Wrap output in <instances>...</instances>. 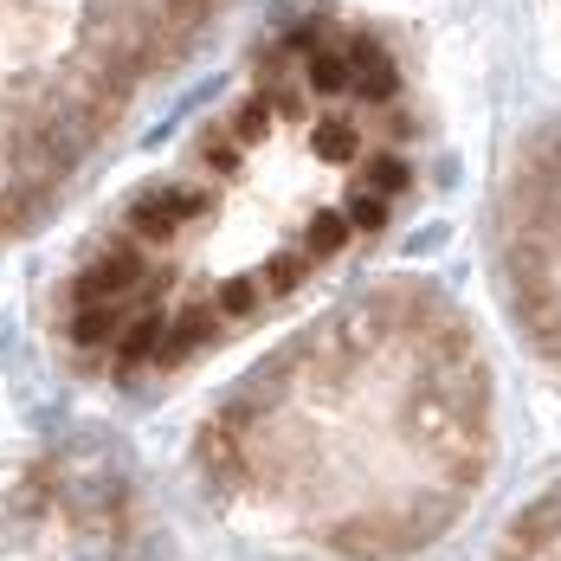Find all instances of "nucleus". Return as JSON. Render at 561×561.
Wrapping results in <instances>:
<instances>
[{
    "label": "nucleus",
    "instance_id": "nucleus-1",
    "mask_svg": "<svg viewBox=\"0 0 561 561\" xmlns=\"http://www.w3.org/2000/svg\"><path fill=\"white\" fill-rule=\"evenodd\" d=\"M413 174L420 98L393 39L330 13L284 26L65 272V362L104 388L187 375L381 239Z\"/></svg>",
    "mask_w": 561,
    "mask_h": 561
},
{
    "label": "nucleus",
    "instance_id": "nucleus-2",
    "mask_svg": "<svg viewBox=\"0 0 561 561\" xmlns=\"http://www.w3.org/2000/svg\"><path fill=\"white\" fill-rule=\"evenodd\" d=\"M497 465V375L471 317L388 278L265 355L201 426L214 504L284 549L413 561Z\"/></svg>",
    "mask_w": 561,
    "mask_h": 561
},
{
    "label": "nucleus",
    "instance_id": "nucleus-3",
    "mask_svg": "<svg viewBox=\"0 0 561 561\" xmlns=\"http://www.w3.org/2000/svg\"><path fill=\"white\" fill-rule=\"evenodd\" d=\"M232 0H0V245L33 232Z\"/></svg>",
    "mask_w": 561,
    "mask_h": 561
},
{
    "label": "nucleus",
    "instance_id": "nucleus-4",
    "mask_svg": "<svg viewBox=\"0 0 561 561\" xmlns=\"http://www.w3.org/2000/svg\"><path fill=\"white\" fill-rule=\"evenodd\" d=\"M0 561H169V542L116 451L58 446L0 484Z\"/></svg>",
    "mask_w": 561,
    "mask_h": 561
},
{
    "label": "nucleus",
    "instance_id": "nucleus-5",
    "mask_svg": "<svg viewBox=\"0 0 561 561\" xmlns=\"http://www.w3.org/2000/svg\"><path fill=\"white\" fill-rule=\"evenodd\" d=\"M491 232L510 323L549 368H561V129H542L516 149Z\"/></svg>",
    "mask_w": 561,
    "mask_h": 561
},
{
    "label": "nucleus",
    "instance_id": "nucleus-6",
    "mask_svg": "<svg viewBox=\"0 0 561 561\" xmlns=\"http://www.w3.org/2000/svg\"><path fill=\"white\" fill-rule=\"evenodd\" d=\"M491 561H561V478L510 516Z\"/></svg>",
    "mask_w": 561,
    "mask_h": 561
}]
</instances>
